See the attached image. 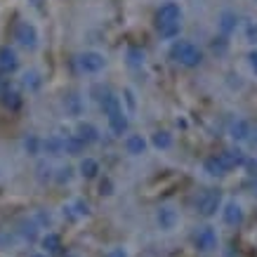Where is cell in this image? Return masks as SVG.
Here are the masks:
<instances>
[{
    "label": "cell",
    "instance_id": "7c38bea8",
    "mask_svg": "<svg viewBox=\"0 0 257 257\" xmlns=\"http://www.w3.org/2000/svg\"><path fill=\"white\" fill-rule=\"evenodd\" d=\"M106 123H109V130L116 135V137H123V135L127 133V127H130V118H127L125 109H120V111H116V113L106 116Z\"/></svg>",
    "mask_w": 257,
    "mask_h": 257
},
{
    "label": "cell",
    "instance_id": "8992f818",
    "mask_svg": "<svg viewBox=\"0 0 257 257\" xmlns=\"http://www.w3.org/2000/svg\"><path fill=\"white\" fill-rule=\"evenodd\" d=\"M194 245L198 252H212L217 248V231L212 226H201L194 234Z\"/></svg>",
    "mask_w": 257,
    "mask_h": 257
},
{
    "label": "cell",
    "instance_id": "52a82bcc",
    "mask_svg": "<svg viewBox=\"0 0 257 257\" xmlns=\"http://www.w3.org/2000/svg\"><path fill=\"white\" fill-rule=\"evenodd\" d=\"M222 219H224L226 226H234V229H238V226L243 224V219H245L243 205L238 201H226L224 205H222Z\"/></svg>",
    "mask_w": 257,
    "mask_h": 257
},
{
    "label": "cell",
    "instance_id": "ba28073f",
    "mask_svg": "<svg viewBox=\"0 0 257 257\" xmlns=\"http://www.w3.org/2000/svg\"><path fill=\"white\" fill-rule=\"evenodd\" d=\"M156 224L161 226V231H172L179 224V215L170 205H161L156 210Z\"/></svg>",
    "mask_w": 257,
    "mask_h": 257
},
{
    "label": "cell",
    "instance_id": "ffe728a7",
    "mask_svg": "<svg viewBox=\"0 0 257 257\" xmlns=\"http://www.w3.org/2000/svg\"><path fill=\"white\" fill-rule=\"evenodd\" d=\"M78 172H80V177H85V179H94L97 175H99V161L97 158H90L85 156L83 161L78 163Z\"/></svg>",
    "mask_w": 257,
    "mask_h": 257
},
{
    "label": "cell",
    "instance_id": "4316f807",
    "mask_svg": "<svg viewBox=\"0 0 257 257\" xmlns=\"http://www.w3.org/2000/svg\"><path fill=\"white\" fill-rule=\"evenodd\" d=\"M3 104L8 109H19L22 106V94L17 90H3Z\"/></svg>",
    "mask_w": 257,
    "mask_h": 257
},
{
    "label": "cell",
    "instance_id": "e575fe53",
    "mask_svg": "<svg viewBox=\"0 0 257 257\" xmlns=\"http://www.w3.org/2000/svg\"><path fill=\"white\" fill-rule=\"evenodd\" d=\"M243 168L248 170L250 177H255V179H257V161H255V158H245V163H243Z\"/></svg>",
    "mask_w": 257,
    "mask_h": 257
},
{
    "label": "cell",
    "instance_id": "e0dca14e",
    "mask_svg": "<svg viewBox=\"0 0 257 257\" xmlns=\"http://www.w3.org/2000/svg\"><path fill=\"white\" fill-rule=\"evenodd\" d=\"M236 29H238V15H236V12H229V10L222 12V15H219V31H222V36L229 38Z\"/></svg>",
    "mask_w": 257,
    "mask_h": 257
},
{
    "label": "cell",
    "instance_id": "d590c367",
    "mask_svg": "<svg viewBox=\"0 0 257 257\" xmlns=\"http://www.w3.org/2000/svg\"><path fill=\"white\" fill-rule=\"evenodd\" d=\"M245 59H248V66H250V71H252V73H255V76H257V50H250V52H248V57H245Z\"/></svg>",
    "mask_w": 257,
    "mask_h": 257
},
{
    "label": "cell",
    "instance_id": "ac0fdd59",
    "mask_svg": "<svg viewBox=\"0 0 257 257\" xmlns=\"http://www.w3.org/2000/svg\"><path fill=\"white\" fill-rule=\"evenodd\" d=\"M99 106H101V111H104V116H111V113H116V111L123 109V99L113 92H106L99 99Z\"/></svg>",
    "mask_w": 257,
    "mask_h": 257
},
{
    "label": "cell",
    "instance_id": "484cf974",
    "mask_svg": "<svg viewBox=\"0 0 257 257\" xmlns=\"http://www.w3.org/2000/svg\"><path fill=\"white\" fill-rule=\"evenodd\" d=\"M24 151H26L29 156H38V154H43V140H40L38 135H29V137L24 140Z\"/></svg>",
    "mask_w": 257,
    "mask_h": 257
},
{
    "label": "cell",
    "instance_id": "277c9868",
    "mask_svg": "<svg viewBox=\"0 0 257 257\" xmlns=\"http://www.w3.org/2000/svg\"><path fill=\"white\" fill-rule=\"evenodd\" d=\"M196 210H198V215H203V217H215L217 210H222V191H217V189L203 191V194L198 196V201H196Z\"/></svg>",
    "mask_w": 257,
    "mask_h": 257
},
{
    "label": "cell",
    "instance_id": "d6a6232c",
    "mask_svg": "<svg viewBox=\"0 0 257 257\" xmlns=\"http://www.w3.org/2000/svg\"><path fill=\"white\" fill-rule=\"evenodd\" d=\"M99 194L101 196H111V194H113V182H111V177H104L99 182Z\"/></svg>",
    "mask_w": 257,
    "mask_h": 257
},
{
    "label": "cell",
    "instance_id": "836d02e7",
    "mask_svg": "<svg viewBox=\"0 0 257 257\" xmlns=\"http://www.w3.org/2000/svg\"><path fill=\"white\" fill-rule=\"evenodd\" d=\"M71 205H73V210H76V215H78V217H87V215H90V208H87V203L73 201Z\"/></svg>",
    "mask_w": 257,
    "mask_h": 257
},
{
    "label": "cell",
    "instance_id": "4dcf8cb0",
    "mask_svg": "<svg viewBox=\"0 0 257 257\" xmlns=\"http://www.w3.org/2000/svg\"><path fill=\"white\" fill-rule=\"evenodd\" d=\"M19 234H22L24 238H29V241H36V236H38V224H36L33 219H29V222H24L22 224Z\"/></svg>",
    "mask_w": 257,
    "mask_h": 257
},
{
    "label": "cell",
    "instance_id": "ab89813d",
    "mask_svg": "<svg viewBox=\"0 0 257 257\" xmlns=\"http://www.w3.org/2000/svg\"><path fill=\"white\" fill-rule=\"evenodd\" d=\"M248 142H250V144H252V147L257 149V123L252 125V127H250V137H248Z\"/></svg>",
    "mask_w": 257,
    "mask_h": 257
},
{
    "label": "cell",
    "instance_id": "cb8c5ba5",
    "mask_svg": "<svg viewBox=\"0 0 257 257\" xmlns=\"http://www.w3.org/2000/svg\"><path fill=\"white\" fill-rule=\"evenodd\" d=\"M85 151V144L76 137V135H66L64 137V154H69V156H80Z\"/></svg>",
    "mask_w": 257,
    "mask_h": 257
},
{
    "label": "cell",
    "instance_id": "9c48e42d",
    "mask_svg": "<svg viewBox=\"0 0 257 257\" xmlns=\"http://www.w3.org/2000/svg\"><path fill=\"white\" fill-rule=\"evenodd\" d=\"M76 137H78L85 147H90V144H97L99 142V127L94 123H87V120H80L78 125H76Z\"/></svg>",
    "mask_w": 257,
    "mask_h": 257
},
{
    "label": "cell",
    "instance_id": "603a6c76",
    "mask_svg": "<svg viewBox=\"0 0 257 257\" xmlns=\"http://www.w3.org/2000/svg\"><path fill=\"white\" fill-rule=\"evenodd\" d=\"M151 147L158 149V151H168L172 147V135L168 130H156L151 135Z\"/></svg>",
    "mask_w": 257,
    "mask_h": 257
},
{
    "label": "cell",
    "instance_id": "83f0119b",
    "mask_svg": "<svg viewBox=\"0 0 257 257\" xmlns=\"http://www.w3.org/2000/svg\"><path fill=\"white\" fill-rule=\"evenodd\" d=\"M73 168L71 165H62V168H57L55 175H52V179H55L57 184H69L71 179H73Z\"/></svg>",
    "mask_w": 257,
    "mask_h": 257
},
{
    "label": "cell",
    "instance_id": "1f68e13d",
    "mask_svg": "<svg viewBox=\"0 0 257 257\" xmlns=\"http://www.w3.org/2000/svg\"><path fill=\"white\" fill-rule=\"evenodd\" d=\"M245 40H248L252 47L257 45V22H252L248 29H245Z\"/></svg>",
    "mask_w": 257,
    "mask_h": 257
},
{
    "label": "cell",
    "instance_id": "30bf717a",
    "mask_svg": "<svg viewBox=\"0 0 257 257\" xmlns=\"http://www.w3.org/2000/svg\"><path fill=\"white\" fill-rule=\"evenodd\" d=\"M219 161H222V165H224V170H234V168H243V163H245V154H243L241 149H224L222 154H217Z\"/></svg>",
    "mask_w": 257,
    "mask_h": 257
},
{
    "label": "cell",
    "instance_id": "4fadbf2b",
    "mask_svg": "<svg viewBox=\"0 0 257 257\" xmlns=\"http://www.w3.org/2000/svg\"><path fill=\"white\" fill-rule=\"evenodd\" d=\"M123 147H125V151H127L130 156L137 158V156H144V154H147L149 142H147L144 135H127L125 142H123Z\"/></svg>",
    "mask_w": 257,
    "mask_h": 257
},
{
    "label": "cell",
    "instance_id": "f546056e",
    "mask_svg": "<svg viewBox=\"0 0 257 257\" xmlns=\"http://www.w3.org/2000/svg\"><path fill=\"white\" fill-rule=\"evenodd\" d=\"M52 175H55V168L50 163H38V168H36V177H38V182H50L52 179Z\"/></svg>",
    "mask_w": 257,
    "mask_h": 257
},
{
    "label": "cell",
    "instance_id": "b9f144b4",
    "mask_svg": "<svg viewBox=\"0 0 257 257\" xmlns=\"http://www.w3.org/2000/svg\"><path fill=\"white\" fill-rule=\"evenodd\" d=\"M252 194H257V179H255V184H252Z\"/></svg>",
    "mask_w": 257,
    "mask_h": 257
},
{
    "label": "cell",
    "instance_id": "8d00e7d4",
    "mask_svg": "<svg viewBox=\"0 0 257 257\" xmlns=\"http://www.w3.org/2000/svg\"><path fill=\"white\" fill-rule=\"evenodd\" d=\"M64 217L69 219V222H76V219H80L78 215H76V210H73V205H64Z\"/></svg>",
    "mask_w": 257,
    "mask_h": 257
},
{
    "label": "cell",
    "instance_id": "9a60e30c",
    "mask_svg": "<svg viewBox=\"0 0 257 257\" xmlns=\"http://www.w3.org/2000/svg\"><path fill=\"white\" fill-rule=\"evenodd\" d=\"M64 109H66L69 116L76 118L85 111V101H83V97L78 92H69V94H64Z\"/></svg>",
    "mask_w": 257,
    "mask_h": 257
},
{
    "label": "cell",
    "instance_id": "44dd1931",
    "mask_svg": "<svg viewBox=\"0 0 257 257\" xmlns=\"http://www.w3.org/2000/svg\"><path fill=\"white\" fill-rule=\"evenodd\" d=\"M40 85H43V78H40V73L36 69H29L22 73V87L24 90H29V92H36V90H40Z\"/></svg>",
    "mask_w": 257,
    "mask_h": 257
},
{
    "label": "cell",
    "instance_id": "d4e9b609",
    "mask_svg": "<svg viewBox=\"0 0 257 257\" xmlns=\"http://www.w3.org/2000/svg\"><path fill=\"white\" fill-rule=\"evenodd\" d=\"M40 245H43V250L47 252H57V250L62 248V238H59V234H55V231H47L43 238H40Z\"/></svg>",
    "mask_w": 257,
    "mask_h": 257
},
{
    "label": "cell",
    "instance_id": "7402d4cb",
    "mask_svg": "<svg viewBox=\"0 0 257 257\" xmlns=\"http://www.w3.org/2000/svg\"><path fill=\"white\" fill-rule=\"evenodd\" d=\"M203 170L208 172L210 177H224L226 170L224 165H222V161H219V156H208L205 161H203Z\"/></svg>",
    "mask_w": 257,
    "mask_h": 257
},
{
    "label": "cell",
    "instance_id": "f1b7e54d",
    "mask_svg": "<svg viewBox=\"0 0 257 257\" xmlns=\"http://www.w3.org/2000/svg\"><path fill=\"white\" fill-rule=\"evenodd\" d=\"M210 47H212V52H215V55H226V50H229V38L219 33V36H215V38H212Z\"/></svg>",
    "mask_w": 257,
    "mask_h": 257
},
{
    "label": "cell",
    "instance_id": "8fae6325",
    "mask_svg": "<svg viewBox=\"0 0 257 257\" xmlns=\"http://www.w3.org/2000/svg\"><path fill=\"white\" fill-rule=\"evenodd\" d=\"M250 127H252V125H250L245 118H234V120L229 123V127H226V135L234 142H248Z\"/></svg>",
    "mask_w": 257,
    "mask_h": 257
},
{
    "label": "cell",
    "instance_id": "5bb4252c",
    "mask_svg": "<svg viewBox=\"0 0 257 257\" xmlns=\"http://www.w3.org/2000/svg\"><path fill=\"white\" fill-rule=\"evenodd\" d=\"M43 154L50 158L64 156V137L62 135H47L43 140Z\"/></svg>",
    "mask_w": 257,
    "mask_h": 257
},
{
    "label": "cell",
    "instance_id": "d6986e66",
    "mask_svg": "<svg viewBox=\"0 0 257 257\" xmlns=\"http://www.w3.org/2000/svg\"><path fill=\"white\" fill-rule=\"evenodd\" d=\"M144 62H147V57H144V50H142V47L130 45L125 50V64H127L130 69H142Z\"/></svg>",
    "mask_w": 257,
    "mask_h": 257
},
{
    "label": "cell",
    "instance_id": "f35d334b",
    "mask_svg": "<svg viewBox=\"0 0 257 257\" xmlns=\"http://www.w3.org/2000/svg\"><path fill=\"white\" fill-rule=\"evenodd\" d=\"M123 99L127 101V106H130V109H135V106H137V104H135V94H133V90H125V92H123Z\"/></svg>",
    "mask_w": 257,
    "mask_h": 257
},
{
    "label": "cell",
    "instance_id": "6da1fadb",
    "mask_svg": "<svg viewBox=\"0 0 257 257\" xmlns=\"http://www.w3.org/2000/svg\"><path fill=\"white\" fill-rule=\"evenodd\" d=\"M156 31L163 40H175L182 33V8L175 0H168L156 12Z\"/></svg>",
    "mask_w": 257,
    "mask_h": 257
},
{
    "label": "cell",
    "instance_id": "60d3db41",
    "mask_svg": "<svg viewBox=\"0 0 257 257\" xmlns=\"http://www.w3.org/2000/svg\"><path fill=\"white\" fill-rule=\"evenodd\" d=\"M31 257H47L45 252H36V255H31Z\"/></svg>",
    "mask_w": 257,
    "mask_h": 257
},
{
    "label": "cell",
    "instance_id": "74e56055",
    "mask_svg": "<svg viewBox=\"0 0 257 257\" xmlns=\"http://www.w3.org/2000/svg\"><path fill=\"white\" fill-rule=\"evenodd\" d=\"M106 257H127V250L118 245V248H111L109 252H106Z\"/></svg>",
    "mask_w": 257,
    "mask_h": 257
},
{
    "label": "cell",
    "instance_id": "2e32d148",
    "mask_svg": "<svg viewBox=\"0 0 257 257\" xmlns=\"http://www.w3.org/2000/svg\"><path fill=\"white\" fill-rule=\"evenodd\" d=\"M17 64H19V59H17L15 50H12L10 45L0 47V71H3V73H10V71L17 69Z\"/></svg>",
    "mask_w": 257,
    "mask_h": 257
},
{
    "label": "cell",
    "instance_id": "5b68a950",
    "mask_svg": "<svg viewBox=\"0 0 257 257\" xmlns=\"http://www.w3.org/2000/svg\"><path fill=\"white\" fill-rule=\"evenodd\" d=\"M78 66L83 73H99L104 66H106V57L97 52V50H85V52H80L78 55Z\"/></svg>",
    "mask_w": 257,
    "mask_h": 257
},
{
    "label": "cell",
    "instance_id": "3957f363",
    "mask_svg": "<svg viewBox=\"0 0 257 257\" xmlns=\"http://www.w3.org/2000/svg\"><path fill=\"white\" fill-rule=\"evenodd\" d=\"M15 40L24 47V50H36V47H38V43H40V33H38V29H36V24L26 22V19L17 22V26H15Z\"/></svg>",
    "mask_w": 257,
    "mask_h": 257
},
{
    "label": "cell",
    "instance_id": "7a4b0ae2",
    "mask_svg": "<svg viewBox=\"0 0 257 257\" xmlns=\"http://www.w3.org/2000/svg\"><path fill=\"white\" fill-rule=\"evenodd\" d=\"M170 57L179 66H184V69H196V66H201V62H203L201 47H196L191 40H184V38L172 40Z\"/></svg>",
    "mask_w": 257,
    "mask_h": 257
}]
</instances>
